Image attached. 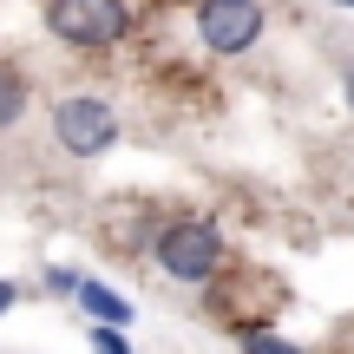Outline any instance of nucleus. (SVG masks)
I'll return each mask as SVG.
<instances>
[{"label":"nucleus","mask_w":354,"mask_h":354,"mask_svg":"<svg viewBox=\"0 0 354 354\" xmlns=\"http://www.w3.org/2000/svg\"><path fill=\"white\" fill-rule=\"evenodd\" d=\"M151 256H158V269H165L171 282H190V289H203V282H210L216 269L230 263L223 230H216V223H203V216H171V223L158 230Z\"/></svg>","instance_id":"f257e3e1"},{"label":"nucleus","mask_w":354,"mask_h":354,"mask_svg":"<svg viewBox=\"0 0 354 354\" xmlns=\"http://www.w3.org/2000/svg\"><path fill=\"white\" fill-rule=\"evenodd\" d=\"M46 33L73 53H105L131 33V0H46Z\"/></svg>","instance_id":"f03ea898"},{"label":"nucleus","mask_w":354,"mask_h":354,"mask_svg":"<svg viewBox=\"0 0 354 354\" xmlns=\"http://www.w3.org/2000/svg\"><path fill=\"white\" fill-rule=\"evenodd\" d=\"M53 138H59L73 158L112 151V145H118V112H112V99H99V92H73V99H59V112H53Z\"/></svg>","instance_id":"7ed1b4c3"},{"label":"nucleus","mask_w":354,"mask_h":354,"mask_svg":"<svg viewBox=\"0 0 354 354\" xmlns=\"http://www.w3.org/2000/svg\"><path fill=\"white\" fill-rule=\"evenodd\" d=\"M197 39L223 59L250 53L263 39V0H197Z\"/></svg>","instance_id":"20e7f679"},{"label":"nucleus","mask_w":354,"mask_h":354,"mask_svg":"<svg viewBox=\"0 0 354 354\" xmlns=\"http://www.w3.org/2000/svg\"><path fill=\"white\" fill-rule=\"evenodd\" d=\"M73 302L86 308L99 328H118V335L131 328V302H125L118 289H105V282H92V276H79V295H73Z\"/></svg>","instance_id":"39448f33"},{"label":"nucleus","mask_w":354,"mask_h":354,"mask_svg":"<svg viewBox=\"0 0 354 354\" xmlns=\"http://www.w3.org/2000/svg\"><path fill=\"white\" fill-rule=\"evenodd\" d=\"M20 118H26V73H13L0 59V131H13Z\"/></svg>","instance_id":"423d86ee"},{"label":"nucleus","mask_w":354,"mask_h":354,"mask_svg":"<svg viewBox=\"0 0 354 354\" xmlns=\"http://www.w3.org/2000/svg\"><path fill=\"white\" fill-rule=\"evenodd\" d=\"M243 354H302V348L282 342V335H269V328H250L243 335Z\"/></svg>","instance_id":"0eeeda50"},{"label":"nucleus","mask_w":354,"mask_h":354,"mask_svg":"<svg viewBox=\"0 0 354 354\" xmlns=\"http://www.w3.org/2000/svg\"><path fill=\"white\" fill-rule=\"evenodd\" d=\"M92 354H131V342L118 328H92Z\"/></svg>","instance_id":"6e6552de"},{"label":"nucleus","mask_w":354,"mask_h":354,"mask_svg":"<svg viewBox=\"0 0 354 354\" xmlns=\"http://www.w3.org/2000/svg\"><path fill=\"white\" fill-rule=\"evenodd\" d=\"M46 289H59V295H79V276H73V269H59V263H53V269H46Z\"/></svg>","instance_id":"1a4fd4ad"},{"label":"nucleus","mask_w":354,"mask_h":354,"mask_svg":"<svg viewBox=\"0 0 354 354\" xmlns=\"http://www.w3.org/2000/svg\"><path fill=\"white\" fill-rule=\"evenodd\" d=\"M7 308H20V282L0 276V322H7Z\"/></svg>","instance_id":"9d476101"},{"label":"nucleus","mask_w":354,"mask_h":354,"mask_svg":"<svg viewBox=\"0 0 354 354\" xmlns=\"http://www.w3.org/2000/svg\"><path fill=\"white\" fill-rule=\"evenodd\" d=\"M342 92H348V112H354V66H348V79H342Z\"/></svg>","instance_id":"9b49d317"},{"label":"nucleus","mask_w":354,"mask_h":354,"mask_svg":"<svg viewBox=\"0 0 354 354\" xmlns=\"http://www.w3.org/2000/svg\"><path fill=\"white\" fill-rule=\"evenodd\" d=\"M335 7H354V0H335Z\"/></svg>","instance_id":"f8f14e48"}]
</instances>
